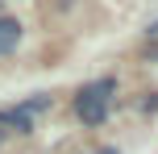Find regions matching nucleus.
<instances>
[{
    "instance_id": "nucleus-1",
    "label": "nucleus",
    "mask_w": 158,
    "mask_h": 154,
    "mask_svg": "<svg viewBox=\"0 0 158 154\" xmlns=\"http://www.w3.org/2000/svg\"><path fill=\"white\" fill-rule=\"evenodd\" d=\"M112 92H117V79H96L87 88H79L75 96V113L83 125H100L108 117V104H112Z\"/></svg>"
},
{
    "instance_id": "nucleus-2",
    "label": "nucleus",
    "mask_w": 158,
    "mask_h": 154,
    "mask_svg": "<svg viewBox=\"0 0 158 154\" xmlns=\"http://www.w3.org/2000/svg\"><path fill=\"white\" fill-rule=\"evenodd\" d=\"M17 42H21V21L17 17H0V54L17 50Z\"/></svg>"
},
{
    "instance_id": "nucleus-3",
    "label": "nucleus",
    "mask_w": 158,
    "mask_h": 154,
    "mask_svg": "<svg viewBox=\"0 0 158 154\" xmlns=\"http://www.w3.org/2000/svg\"><path fill=\"white\" fill-rule=\"evenodd\" d=\"M0 125H13L17 133H33V117L25 113V108H8V113H0Z\"/></svg>"
},
{
    "instance_id": "nucleus-4",
    "label": "nucleus",
    "mask_w": 158,
    "mask_h": 154,
    "mask_svg": "<svg viewBox=\"0 0 158 154\" xmlns=\"http://www.w3.org/2000/svg\"><path fill=\"white\" fill-rule=\"evenodd\" d=\"M142 108H146V113H158V92H154V96H146V100H142Z\"/></svg>"
},
{
    "instance_id": "nucleus-5",
    "label": "nucleus",
    "mask_w": 158,
    "mask_h": 154,
    "mask_svg": "<svg viewBox=\"0 0 158 154\" xmlns=\"http://www.w3.org/2000/svg\"><path fill=\"white\" fill-rule=\"evenodd\" d=\"M146 33H150V38H158V21H154V25H150V29H146Z\"/></svg>"
},
{
    "instance_id": "nucleus-6",
    "label": "nucleus",
    "mask_w": 158,
    "mask_h": 154,
    "mask_svg": "<svg viewBox=\"0 0 158 154\" xmlns=\"http://www.w3.org/2000/svg\"><path fill=\"white\" fill-rule=\"evenodd\" d=\"M100 154H121V150H117V146H104V150H100Z\"/></svg>"
},
{
    "instance_id": "nucleus-7",
    "label": "nucleus",
    "mask_w": 158,
    "mask_h": 154,
    "mask_svg": "<svg viewBox=\"0 0 158 154\" xmlns=\"http://www.w3.org/2000/svg\"><path fill=\"white\" fill-rule=\"evenodd\" d=\"M0 146H4V129H0Z\"/></svg>"
}]
</instances>
